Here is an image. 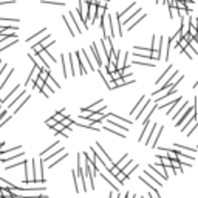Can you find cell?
Wrapping results in <instances>:
<instances>
[{
	"mask_svg": "<svg viewBox=\"0 0 198 198\" xmlns=\"http://www.w3.org/2000/svg\"><path fill=\"white\" fill-rule=\"evenodd\" d=\"M90 150H93V152L96 153V156H98L99 160H101V161H102L105 166H107L110 170H112V169L116 166V164L112 161V158H110L107 153H105V150H104V149L99 146V142H95V146H91V147H90Z\"/></svg>",
	"mask_w": 198,
	"mask_h": 198,
	"instance_id": "obj_1",
	"label": "cell"
},
{
	"mask_svg": "<svg viewBox=\"0 0 198 198\" xmlns=\"http://www.w3.org/2000/svg\"><path fill=\"white\" fill-rule=\"evenodd\" d=\"M177 74V71H174V67H172V65H170V67L164 71V74L160 77V79H158V85H163V84H167V82H170V79H172L174 76Z\"/></svg>",
	"mask_w": 198,
	"mask_h": 198,
	"instance_id": "obj_2",
	"label": "cell"
},
{
	"mask_svg": "<svg viewBox=\"0 0 198 198\" xmlns=\"http://www.w3.org/2000/svg\"><path fill=\"white\" fill-rule=\"evenodd\" d=\"M39 74H41V68L37 67V65H33V68H31V74L28 76V79H26V87L28 85H33L37 79H39Z\"/></svg>",
	"mask_w": 198,
	"mask_h": 198,
	"instance_id": "obj_3",
	"label": "cell"
},
{
	"mask_svg": "<svg viewBox=\"0 0 198 198\" xmlns=\"http://www.w3.org/2000/svg\"><path fill=\"white\" fill-rule=\"evenodd\" d=\"M144 174H146V175H149V177H150V178H152L153 181H156L158 184H161V186H163V183L166 181V180H164V178H163V177H161L160 174H158L155 169H152V167H149V170H146V172H144Z\"/></svg>",
	"mask_w": 198,
	"mask_h": 198,
	"instance_id": "obj_4",
	"label": "cell"
},
{
	"mask_svg": "<svg viewBox=\"0 0 198 198\" xmlns=\"http://www.w3.org/2000/svg\"><path fill=\"white\" fill-rule=\"evenodd\" d=\"M139 180H141L142 183H146V184H147V186H149L152 190H156L158 187H161V184H158L156 181L150 180V177H149V175H146V174H142V175L139 177Z\"/></svg>",
	"mask_w": 198,
	"mask_h": 198,
	"instance_id": "obj_5",
	"label": "cell"
},
{
	"mask_svg": "<svg viewBox=\"0 0 198 198\" xmlns=\"http://www.w3.org/2000/svg\"><path fill=\"white\" fill-rule=\"evenodd\" d=\"M90 50H91V53H93V56H95V60H96V63H98V67H99V68H102L104 62H102V56L99 54L98 45H96V44H91V45H90Z\"/></svg>",
	"mask_w": 198,
	"mask_h": 198,
	"instance_id": "obj_6",
	"label": "cell"
},
{
	"mask_svg": "<svg viewBox=\"0 0 198 198\" xmlns=\"http://www.w3.org/2000/svg\"><path fill=\"white\" fill-rule=\"evenodd\" d=\"M107 125H110V127H113V128H118L119 131H127V127L125 125H122V124H116V121L115 119H112V118H107V122H105Z\"/></svg>",
	"mask_w": 198,
	"mask_h": 198,
	"instance_id": "obj_7",
	"label": "cell"
},
{
	"mask_svg": "<svg viewBox=\"0 0 198 198\" xmlns=\"http://www.w3.org/2000/svg\"><path fill=\"white\" fill-rule=\"evenodd\" d=\"M150 167H152V169H155L156 172L160 174V175H161L166 181L169 180V175L166 174V167H164V166H161V164H150Z\"/></svg>",
	"mask_w": 198,
	"mask_h": 198,
	"instance_id": "obj_8",
	"label": "cell"
},
{
	"mask_svg": "<svg viewBox=\"0 0 198 198\" xmlns=\"http://www.w3.org/2000/svg\"><path fill=\"white\" fill-rule=\"evenodd\" d=\"M175 147H177L178 152L186 153V155H193L196 152V149H190V147H186V146H181V144H175Z\"/></svg>",
	"mask_w": 198,
	"mask_h": 198,
	"instance_id": "obj_9",
	"label": "cell"
},
{
	"mask_svg": "<svg viewBox=\"0 0 198 198\" xmlns=\"http://www.w3.org/2000/svg\"><path fill=\"white\" fill-rule=\"evenodd\" d=\"M99 74H101V77H102V81L105 82V85H109L112 81H113V79H112V74L107 71V68H105V70H99Z\"/></svg>",
	"mask_w": 198,
	"mask_h": 198,
	"instance_id": "obj_10",
	"label": "cell"
},
{
	"mask_svg": "<svg viewBox=\"0 0 198 198\" xmlns=\"http://www.w3.org/2000/svg\"><path fill=\"white\" fill-rule=\"evenodd\" d=\"M147 101H149V99H146V98L142 96V98L139 99V102L136 104V107L133 109V112H130V113H135V115H138V113H139V110H142V109H144V105L147 104Z\"/></svg>",
	"mask_w": 198,
	"mask_h": 198,
	"instance_id": "obj_11",
	"label": "cell"
},
{
	"mask_svg": "<svg viewBox=\"0 0 198 198\" xmlns=\"http://www.w3.org/2000/svg\"><path fill=\"white\" fill-rule=\"evenodd\" d=\"M131 161H133V160H131V158H130L128 155H124V156H122V160H121L119 163H118V164H116V167L122 170V169H124V167H125V166H127L128 163H131Z\"/></svg>",
	"mask_w": 198,
	"mask_h": 198,
	"instance_id": "obj_12",
	"label": "cell"
},
{
	"mask_svg": "<svg viewBox=\"0 0 198 198\" xmlns=\"http://www.w3.org/2000/svg\"><path fill=\"white\" fill-rule=\"evenodd\" d=\"M44 34H47V28H44L42 31H39L37 34H34L33 37H28V39H26V42H28V44H34L36 41H39V39H41Z\"/></svg>",
	"mask_w": 198,
	"mask_h": 198,
	"instance_id": "obj_13",
	"label": "cell"
},
{
	"mask_svg": "<svg viewBox=\"0 0 198 198\" xmlns=\"http://www.w3.org/2000/svg\"><path fill=\"white\" fill-rule=\"evenodd\" d=\"M45 82H47V85H48V87H50L53 91H56V90L59 88V84L54 81V77H53V76H48V79H47Z\"/></svg>",
	"mask_w": 198,
	"mask_h": 198,
	"instance_id": "obj_14",
	"label": "cell"
},
{
	"mask_svg": "<svg viewBox=\"0 0 198 198\" xmlns=\"http://www.w3.org/2000/svg\"><path fill=\"white\" fill-rule=\"evenodd\" d=\"M158 160H160V164L164 166V167H170V166H172V160H170L169 156H161V155H158Z\"/></svg>",
	"mask_w": 198,
	"mask_h": 198,
	"instance_id": "obj_15",
	"label": "cell"
},
{
	"mask_svg": "<svg viewBox=\"0 0 198 198\" xmlns=\"http://www.w3.org/2000/svg\"><path fill=\"white\" fill-rule=\"evenodd\" d=\"M104 128L107 130V131H110V133H113V135H118V136H121V138H125V133H124V131H119L118 128H113V127H110V125H107V124H105Z\"/></svg>",
	"mask_w": 198,
	"mask_h": 198,
	"instance_id": "obj_16",
	"label": "cell"
},
{
	"mask_svg": "<svg viewBox=\"0 0 198 198\" xmlns=\"http://www.w3.org/2000/svg\"><path fill=\"white\" fill-rule=\"evenodd\" d=\"M60 59H62V67H63V77H68V65L70 63L67 62V56L62 54Z\"/></svg>",
	"mask_w": 198,
	"mask_h": 198,
	"instance_id": "obj_17",
	"label": "cell"
},
{
	"mask_svg": "<svg viewBox=\"0 0 198 198\" xmlns=\"http://www.w3.org/2000/svg\"><path fill=\"white\" fill-rule=\"evenodd\" d=\"M39 90H41V93H42L45 98H50V96H51V93H53V90H51V88L47 85V82H45V84H44L41 88H39Z\"/></svg>",
	"mask_w": 198,
	"mask_h": 198,
	"instance_id": "obj_18",
	"label": "cell"
},
{
	"mask_svg": "<svg viewBox=\"0 0 198 198\" xmlns=\"http://www.w3.org/2000/svg\"><path fill=\"white\" fill-rule=\"evenodd\" d=\"M133 63H136V65H144V67H155V60H152V59H146V60H135Z\"/></svg>",
	"mask_w": 198,
	"mask_h": 198,
	"instance_id": "obj_19",
	"label": "cell"
},
{
	"mask_svg": "<svg viewBox=\"0 0 198 198\" xmlns=\"http://www.w3.org/2000/svg\"><path fill=\"white\" fill-rule=\"evenodd\" d=\"M136 169H138V164L133 163V164H131V167H130V166H128V167H124V169H122V174H124L125 177H130V174L133 172V170H136Z\"/></svg>",
	"mask_w": 198,
	"mask_h": 198,
	"instance_id": "obj_20",
	"label": "cell"
},
{
	"mask_svg": "<svg viewBox=\"0 0 198 198\" xmlns=\"http://www.w3.org/2000/svg\"><path fill=\"white\" fill-rule=\"evenodd\" d=\"M189 19L186 20V19H181V25H180V30H181V33L183 34H186V33H189Z\"/></svg>",
	"mask_w": 198,
	"mask_h": 198,
	"instance_id": "obj_21",
	"label": "cell"
},
{
	"mask_svg": "<svg viewBox=\"0 0 198 198\" xmlns=\"http://www.w3.org/2000/svg\"><path fill=\"white\" fill-rule=\"evenodd\" d=\"M9 121V116L6 115V110H2L0 112V127H2L3 124H6Z\"/></svg>",
	"mask_w": 198,
	"mask_h": 198,
	"instance_id": "obj_22",
	"label": "cell"
},
{
	"mask_svg": "<svg viewBox=\"0 0 198 198\" xmlns=\"http://www.w3.org/2000/svg\"><path fill=\"white\" fill-rule=\"evenodd\" d=\"M0 187H3V189H14L16 186H14V184H11L9 181H5V180L0 178Z\"/></svg>",
	"mask_w": 198,
	"mask_h": 198,
	"instance_id": "obj_23",
	"label": "cell"
},
{
	"mask_svg": "<svg viewBox=\"0 0 198 198\" xmlns=\"http://www.w3.org/2000/svg\"><path fill=\"white\" fill-rule=\"evenodd\" d=\"M42 3H50V5H59V6H63L65 2L63 0H41Z\"/></svg>",
	"mask_w": 198,
	"mask_h": 198,
	"instance_id": "obj_24",
	"label": "cell"
},
{
	"mask_svg": "<svg viewBox=\"0 0 198 198\" xmlns=\"http://www.w3.org/2000/svg\"><path fill=\"white\" fill-rule=\"evenodd\" d=\"M12 73H14V70L11 68V70L8 71V74L5 76V79H3V81H2V84H0V90H3V88H5V85H6V81H8V79H9V76H11Z\"/></svg>",
	"mask_w": 198,
	"mask_h": 198,
	"instance_id": "obj_25",
	"label": "cell"
},
{
	"mask_svg": "<svg viewBox=\"0 0 198 198\" xmlns=\"http://www.w3.org/2000/svg\"><path fill=\"white\" fill-rule=\"evenodd\" d=\"M71 174H73L71 177H73V181H74V190L79 193V192H81V189H79V183H77V174L76 172H71Z\"/></svg>",
	"mask_w": 198,
	"mask_h": 198,
	"instance_id": "obj_26",
	"label": "cell"
},
{
	"mask_svg": "<svg viewBox=\"0 0 198 198\" xmlns=\"http://www.w3.org/2000/svg\"><path fill=\"white\" fill-rule=\"evenodd\" d=\"M63 128H65V125H63L62 122H57V124H56V127L53 128V130H54V133L57 135V133H62V131H63Z\"/></svg>",
	"mask_w": 198,
	"mask_h": 198,
	"instance_id": "obj_27",
	"label": "cell"
},
{
	"mask_svg": "<svg viewBox=\"0 0 198 198\" xmlns=\"http://www.w3.org/2000/svg\"><path fill=\"white\" fill-rule=\"evenodd\" d=\"M67 156H68V153H67V152H63V153L60 155V158H57V160H56L54 163H51V164H50V167H54V166H56L57 163H60V161L63 160V158H67Z\"/></svg>",
	"mask_w": 198,
	"mask_h": 198,
	"instance_id": "obj_28",
	"label": "cell"
},
{
	"mask_svg": "<svg viewBox=\"0 0 198 198\" xmlns=\"http://www.w3.org/2000/svg\"><path fill=\"white\" fill-rule=\"evenodd\" d=\"M48 76H50V70H41V74H39V77H41V79L47 81V79H48Z\"/></svg>",
	"mask_w": 198,
	"mask_h": 198,
	"instance_id": "obj_29",
	"label": "cell"
},
{
	"mask_svg": "<svg viewBox=\"0 0 198 198\" xmlns=\"http://www.w3.org/2000/svg\"><path fill=\"white\" fill-rule=\"evenodd\" d=\"M169 12H170V17H177V16H180V11H178V8H169Z\"/></svg>",
	"mask_w": 198,
	"mask_h": 198,
	"instance_id": "obj_30",
	"label": "cell"
},
{
	"mask_svg": "<svg viewBox=\"0 0 198 198\" xmlns=\"http://www.w3.org/2000/svg\"><path fill=\"white\" fill-rule=\"evenodd\" d=\"M56 124H57V121L54 119V118H51V119H48V121H47V125H48L50 128H54V127H56Z\"/></svg>",
	"mask_w": 198,
	"mask_h": 198,
	"instance_id": "obj_31",
	"label": "cell"
},
{
	"mask_svg": "<svg viewBox=\"0 0 198 198\" xmlns=\"http://www.w3.org/2000/svg\"><path fill=\"white\" fill-rule=\"evenodd\" d=\"M189 45L193 48V51H195V54H198V42H196V39H193L192 42H189Z\"/></svg>",
	"mask_w": 198,
	"mask_h": 198,
	"instance_id": "obj_32",
	"label": "cell"
},
{
	"mask_svg": "<svg viewBox=\"0 0 198 198\" xmlns=\"http://www.w3.org/2000/svg\"><path fill=\"white\" fill-rule=\"evenodd\" d=\"M144 17H146V12H142V16H141V17H139V19H138V20H136V22L133 23V25H128L127 28H128V30H131V28H133V26H136V25H138V23H139V22H141V20L144 19Z\"/></svg>",
	"mask_w": 198,
	"mask_h": 198,
	"instance_id": "obj_33",
	"label": "cell"
},
{
	"mask_svg": "<svg viewBox=\"0 0 198 198\" xmlns=\"http://www.w3.org/2000/svg\"><path fill=\"white\" fill-rule=\"evenodd\" d=\"M62 124H63L65 127H70V125H71V124H74V122H73V121L70 119V116H68V118H63V121H62Z\"/></svg>",
	"mask_w": 198,
	"mask_h": 198,
	"instance_id": "obj_34",
	"label": "cell"
},
{
	"mask_svg": "<svg viewBox=\"0 0 198 198\" xmlns=\"http://www.w3.org/2000/svg\"><path fill=\"white\" fill-rule=\"evenodd\" d=\"M53 118H54V119H56L57 122H62V121H63V118H65V116H63V115H62V113L59 112V113H56V115H54V116H53Z\"/></svg>",
	"mask_w": 198,
	"mask_h": 198,
	"instance_id": "obj_35",
	"label": "cell"
},
{
	"mask_svg": "<svg viewBox=\"0 0 198 198\" xmlns=\"http://www.w3.org/2000/svg\"><path fill=\"white\" fill-rule=\"evenodd\" d=\"M98 6H101V8H105V9H107V6H109L107 0H98Z\"/></svg>",
	"mask_w": 198,
	"mask_h": 198,
	"instance_id": "obj_36",
	"label": "cell"
},
{
	"mask_svg": "<svg viewBox=\"0 0 198 198\" xmlns=\"http://www.w3.org/2000/svg\"><path fill=\"white\" fill-rule=\"evenodd\" d=\"M187 45H189V42H187V41H186V39H184V37H183V39H181V41H180V47H181V48L184 50V48H186Z\"/></svg>",
	"mask_w": 198,
	"mask_h": 198,
	"instance_id": "obj_37",
	"label": "cell"
},
{
	"mask_svg": "<svg viewBox=\"0 0 198 198\" xmlns=\"http://www.w3.org/2000/svg\"><path fill=\"white\" fill-rule=\"evenodd\" d=\"M44 84H45V81H44V79H41V77H39L37 81H36V87H37V88H41Z\"/></svg>",
	"mask_w": 198,
	"mask_h": 198,
	"instance_id": "obj_38",
	"label": "cell"
},
{
	"mask_svg": "<svg viewBox=\"0 0 198 198\" xmlns=\"http://www.w3.org/2000/svg\"><path fill=\"white\" fill-rule=\"evenodd\" d=\"M6 71V63H0V76Z\"/></svg>",
	"mask_w": 198,
	"mask_h": 198,
	"instance_id": "obj_39",
	"label": "cell"
},
{
	"mask_svg": "<svg viewBox=\"0 0 198 198\" xmlns=\"http://www.w3.org/2000/svg\"><path fill=\"white\" fill-rule=\"evenodd\" d=\"M107 87H109L110 90H115V88H118V85H116V81H112V82H110Z\"/></svg>",
	"mask_w": 198,
	"mask_h": 198,
	"instance_id": "obj_40",
	"label": "cell"
},
{
	"mask_svg": "<svg viewBox=\"0 0 198 198\" xmlns=\"http://www.w3.org/2000/svg\"><path fill=\"white\" fill-rule=\"evenodd\" d=\"M70 133H71V130H70L68 127H65V128H63V131H62V135H63V136H68Z\"/></svg>",
	"mask_w": 198,
	"mask_h": 198,
	"instance_id": "obj_41",
	"label": "cell"
},
{
	"mask_svg": "<svg viewBox=\"0 0 198 198\" xmlns=\"http://www.w3.org/2000/svg\"><path fill=\"white\" fill-rule=\"evenodd\" d=\"M16 0H0V5H5V3H14Z\"/></svg>",
	"mask_w": 198,
	"mask_h": 198,
	"instance_id": "obj_42",
	"label": "cell"
},
{
	"mask_svg": "<svg viewBox=\"0 0 198 198\" xmlns=\"http://www.w3.org/2000/svg\"><path fill=\"white\" fill-rule=\"evenodd\" d=\"M87 5H98V0H85Z\"/></svg>",
	"mask_w": 198,
	"mask_h": 198,
	"instance_id": "obj_43",
	"label": "cell"
},
{
	"mask_svg": "<svg viewBox=\"0 0 198 198\" xmlns=\"http://www.w3.org/2000/svg\"><path fill=\"white\" fill-rule=\"evenodd\" d=\"M174 172H175V175H181L183 174V169L180 167V169H174Z\"/></svg>",
	"mask_w": 198,
	"mask_h": 198,
	"instance_id": "obj_44",
	"label": "cell"
},
{
	"mask_svg": "<svg viewBox=\"0 0 198 198\" xmlns=\"http://www.w3.org/2000/svg\"><path fill=\"white\" fill-rule=\"evenodd\" d=\"M60 113H62V115H63L65 118H67V116H68V112H67V110H65V109H62V110H60Z\"/></svg>",
	"mask_w": 198,
	"mask_h": 198,
	"instance_id": "obj_45",
	"label": "cell"
},
{
	"mask_svg": "<svg viewBox=\"0 0 198 198\" xmlns=\"http://www.w3.org/2000/svg\"><path fill=\"white\" fill-rule=\"evenodd\" d=\"M195 26H196V30H198V19L195 20Z\"/></svg>",
	"mask_w": 198,
	"mask_h": 198,
	"instance_id": "obj_46",
	"label": "cell"
},
{
	"mask_svg": "<svg viewBox=\"0 0 198 198\" xmlns=\"http://www.w3.org/2000/svg\"><path fill=\"white\" fill-rule=\"evenodd\" d=\"M39 198H48V196H45V195H41V196H39Z\"/></svg>",
	"mask_w": 198,
	"mask_h": 198,
	"instance_id": "obj_47",
	"label": "cell"
},
{
	"mask_svg": "<svg viewBox=\"0 0 198 198\" xmlns=\"http://www.w3.org/2000/svg\"><path fill=\"white\" fill-rule=\"evenodd\" d=\"M0 102H3V99H2V98H0Z\"/></svg>",
	"mask_w": 198,
	"mask_h": 198,
	"instance_id": "obj_48",
	"label": "cell"
},
{
	"mask_svg": "<svg viewBox=\"0 0 198 198\" xmlns=\"http://www.w3.org/2000/svg\"><path fill=\"white\" fill-rule=\"evenodd\" d=\"M0 198H5V196H2V195H0Z\"/></svg>",
	"mask_w": 198,
	"mask_h": 198,
	"instance_id": "obj_49",
	"label": "cell"
},
{
	"mask_svg": "<svg viewBox=\"0 0 198 198\" xmlns=\"http://www.w3.org/2000/svg\"><path fill=\"white\" fill-rule=\"evenodd\" d=\"M195 39H196V41H198V36H196V37H195Z\"/></svg>",
	"mask_w": 198,
	"mask_h": 198,
	"instance_id": "obj_50",
	"label": "cell"
},
{
	"mask_svg": "<svg viewBox=\"0 0 198 198\" xmlns=\"http://www.w3.org/2000/svg\"><path fill=\"white\" fill-rule=\"evenodd\" d=\"M0 53H2V51H0Z\"/></svg>",
	"mask_w": 198,
	"mask_h": 198,
	"instance_id": "obj_51",
	"label": "cell"
}]
</instances>
